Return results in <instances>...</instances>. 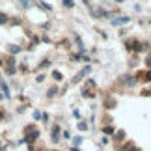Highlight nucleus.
<instances>
[{
    "label": "nucleus",
    "instance_id": "f257e3e1",
    "mask_svg": "<svg viewBox=\"0 0 151 151\" xmlns=\"http://www.w3.org/2000/svg\"><path fill=\"white\" fill-rule=\"evenodd\" d=\"M39 134H41V131L36 127V123H30V125H26L24 129H22V136L24 138H21V144H32L39 138Z\"/></svg>",
    "mask_w": 151,
    "mask_h": 151
},
{
    "label": "nucleus",
    "instance_id": "f03ea898",
    "mask_svg": "<svg viewBox=\"0 0 151 151\" xmlns=\"http://www.w3.org/2000/svg\"><path fill=\"white\" fill-rule=\"evenodd\" d=\"M114 13H116V11H110V9L104 8V6H95V8L91 6V8H90V15L93 17V19H108L110 21L114 17Z\"/></svg>",
    "mask_w": 151,
    "mask_h": 151
},
{
    "label": "nucleus",
    "instance_id": "7ed1b4c3",
    "mask_svg": "<svg viewBox=\"0 0 151 151\" xmlns=\"http://www.w3.org/2000/svg\"><path fill=\"white\" fill-rule=\"evenodd\" d=\"M118 84L123 88H134V86H138V78L134 73H123L118 77Z\"/></svg>",
    "mask_w": 151,
    "mask_h": 151
},
{
    "label": "nucleus",
    "instance_id": "20e7f679",
    "mask_svg": "<svg viewBox=\"0 0 151 151\" xmlns=\"http://www.w3.org/2000/svg\"><path fill=\"white\" fill-rule=\"evenodd\" d=\"M90 73H91V65H90V63H86V65H84V67L80 69V71H78L77 75H75L73 78H71V82H69V84H71V86H77L78 82H82V80H84L86 77H88Z\"/></svg>",
    "mask_w": 151,
    "mask_h": 151
},
{
    "label": "nucleus",
    "instance_id": "39448f33",
    "mask_svg": "<svg viewBox=\"0 0 151 151\" xmlns=\"http://www.w3.org/2000/svg\"><path fill=\"white\" fill-rule=\"evenodd\" d=\"M136 78L138 82H144V84H151V69H140V71H136Z\"/></svg>",
    "mask_w": 151,
    "mask_h": 151
},
{
    "label": "nucleus",
    "instance_id": "423d86ee",
    "mask_svg": "<svg viewBox=\"0 0 151 151\" xmlns=\"http://www.w3.org/2000/svg\"><path fill=\"white\" fill-rule=\"evenodd\" d=\"M131 22V17L129 15H118V17H112L110 19V24L112 26H125Z\"/></svg>",
    "mask_w": 151,
    "mask_h": 151
},
{
    "label": "nucleus",
    "instance_id": "0eeeda50",
    "mask_svg": "<svg viewBox=\"0 0 151 151\" xmlns=\"http://www.w3.org/2000/svg\"><path fill=\"white\" fill-rule=\"evenodd\" d=\"M110 140L114 142V146H119L121 142H125V140H127V132H125V129H116L114 136L110 138Z\"/></svg>",
    "mask_w": 151,
    "mask_h": 151
},
{
    "label": "nucleus",
    "instance_id": "6e6552de",
    "mask_svg": "<svg viewBox=\"0 0 151 151\" xmlns=\"http://www.w3.org/2000/svg\"><path fill=\"white\" fill-rule=\"evenodd\" d=\"M60 138H62V127L58 125V123H54V125H52V129H50V142L52 144H58V142H60Z\"/></svg>",
    "mask_w": 151,
    "mask_h": 151
},
{
    "label": "nucleus",
    "instance_id": "1a4fd4ad",
    "mask_svg": "<svg viewBox=\"0 0 151 151\" xmlns=\"http://www.w3.org/2000/svg\"><path fill=\"white\" fill-rule=\"evenodd\" d=\"M114 147H116V151H131V149H134L136 146H134L132 140H125V142H121L119 146H114Z\"/></svg>",
    "mask_w": 151,
    "mask_h": 151
},
{
    "label": "nucleus",
    "instance_id": "9d476101",
    "mask_svg": "<svg viewBox=\"0 0 151 151\" xmlns=\"http://www.w3.org/2000/svg\"><path fill=\"white\" fill-rule=\"evenodd\" d=\"M103 104H104V108H106V110H112V108L118 106V101H116L114 97H108V95H106V97H104V103H103Z\"/></svg>",
    "mask_w": 151,
    "mask_h": 151
},
{
    "label": "nucleus",
    "instance_id": "9b49d317",
    "mask_svg": "<svg viewBox=\"0 0 151 151\" xmlns=\"http://www.w3.org/2000/svg\"><path fill=\"white\" fill-rule=\"evenodd\" d=\"M101 132H103L104 136H110V138H112L114 132H116V127H114L112 123H110V125H103V127H101Z\"/></svg>",
    "mask_w": 151,
    "mask_h": 151
},
{
    "label": "nucleus",
    "instance_id": "f8f14e48",
    "mask_svg": "<svg viewBox=\"0 0 151 151\" xmlns=\"http://www.w3.org/2000/svg\"><path fill=\"white\" fill-rule=\"evenodd\" d=\"M6 50H8L11 56H17V54H19V52L22 50V47H19V45H13V43H11V45H8V47H6Z\"/></svg>",
    "mask_w": 151,
    "mask_h": 151
},
{
    "label": "nucleus",
    "instance_id": "ddd939ff",
    "mask_svg": "<svg viewBox=\"0 0 151 151\" xmlns=\"http://www.w3.org/2000/svg\"><path fill=\"white\" fill-rule=\"evenodd\" d=\"M58 93H60V90H58V86H50V88L47 90V93H45V95H47V99H54V97H56Z\"/></svg>",
    "mask_w": 151,
    "mask_h": 151
},
{
    "label": "nucleus",
    "instance_id": "4468645a",
    "mask_svg": "<svg viewBox=\"0 0 151 151\" xmlns=\"http://www.w3.org/2000/svg\"><path fill=\"white\" fill-rule=\"evenodd\" d=\"M0 88H2V93H4V97L6 99H9L11 97V90H9V86L4 82V80H0Z\"/></svg>",
    "mask_w": 151,
    "mask_h": 151
},
{
    "label": "nucleus",
    "instance_id": "2eb2a0df",
    "mask_svg": "<svg viewBox=\"0 0 151 151\" xmlns=\"http://www.w3.org/2000/svg\"><path fill=\"white\" fill-rule=\"evenodd\" d=\"M77 129L80 131V132H86L90 129V123L88 121H84V119H78V123H77Z\"/></svg>",
    "mask_w": 151,
    "mask_h": 151
},
{
    "label": "nucleus",
    "instance_id": "dca6fc26",
    "mask_svg": "<svg viewBox=\"0 0 151 151\" xmlns=\"http://www.w3.org/2000/svg\"><path fill=\"white\" fill-rule=\"evenodd\" d=\"M49 65H50V60H49V58H43V60H41V62H39L37 65H36V71H41V69L49 67Z\"/></svg>",
    "mask_w": 151,
    "mask_h": 151
},
{
    "label": "nucleus",
    "instance_id": "f3484780",
    "mask_svg": "<svg viewBox=\"0 0 151 151\" xmlns=\"http://www.w3.org/2000/svg\"><path fill=\"white\" fill-rule=\"evenodd\" d=\"M80 97H84V99H95V93H93V91H90V90H86V88H82Z\"/></svg>",
    "mask_w": 151,
    "mask_h": 151
},
{
    "label": "nucleus",
    "instance_id": "a211bd4d",
    "mask_svg": "<svg viewBox=\"0 0 151 151\" xmlns=\"http://www.w3.org/2000/svg\"><path fill=\"white\" fill-rule=\"evenodd\" d=\"M6 67H17V58L9 54L8 58H6Z\"/></svg>",
    "mask_w": 151,
    "mask_h": 151
},
{
    "label": "nucleus",
    "instance_id": "6ab92c4d",
    "mask_svg": "<svg viewBox=\"0 0 151 151\" xmlns=\"http://www.w3.org/2000/svg\"><path fill=\"white\" fill-rule=\"evenodd\" d=\"M127 65H129L131 69H134V67L138 65V54H132V58H131L129 62H127Z\"/></svg>",
    "mask_w": 151,
    "mask_h": 151
},
{
    "label": "nucleus",
    "instance_id": "aec40b11",
    "mask_svg": "<svg viewBox=\"0 0 151 151\" xmlns=\"http://www.w3.org/2000/svg\"><path fill=\"white\" fill-rule=\"evenodd\" d=\"M50 77H52V78H54V80H56V82H60V80H63V75H62L60 71H58V69H54V71H52V73H50Z\"/></svg>",
    "mask_w": 151,
    "mask_h": 151
},
{
    "label": "nucleus",
    "instance_id": "412c9836",
    "mask_svg": "<svg viewBox=\"0 0 151 151\" xmlns=\"http://www.w3.org/2000/svg\"><path fill=\"white\" fill-rule=\"evenodd\" d=\"M36 6H39V8L45 9V11H50V9H52L49 4H45V2H43V0H36Z\"/></svg>",
    "mask_w": 151,
    "mask_h": 151
},
{
    "label": "nucleus",
    "instance_id": "4be33fe9",
    "mask_svg": "<svg viewBox=\"0 0 151 151\" xmlns=\"http://www.w3.org/2000/svg\"><path fill=\"white\" fill-rule=\"evenodd\" d=\"M8 22H9V15H6V13H2V11H0V26L8 24Z\"/></svg>",
    "mask_w": 151,
    "mask_h": 151
},
{
    "label": "nucleus",
    "instance_id": "5701e85b",
    "mask_svg": "<svg viewBox=\"0 0 151 151\" xmlns=\"http://www.w3.org/2000/svg\"><path fill=\"white\" fill-rule=\"evenodd\" d=\"M62 6L67 9H73L75 8V0H62Z\"/></svg>",
    "mask_w": 151,
    "mask_h": 151
},
{
    "label": "nucleus",
    "instance_id": "b1692460",
    "mask_svg": "<svg viewBox=\"0 0 151 151\" xmlns=\"http://www.w3.org/2000/svg\"><path fill=\"white\" fill-rule=\"evenodd\" d=\"M84 88H86V90H90V88H95V80H93V78H88V80L84 82Z\"/></svg>",
    "mask_w": 151,
    "mask_h": 151
},
{
    "label": "nucleus",
    "instance_id": "393cba45",
    "mask_svg": "<svg viewBox=\"0 0 151 151\" xmlns=\"http://www.w3.org/2000/svg\"><path fill=\"white\" fill-rule=\"evenodd\" d=\"M82 142H84V138H82V136H75V138H73V146H80Z\"/></svg>",
    "mask_w": 151,
    "mask_h": 151
},
{
    "label": "nucleus",
    "instance_id": "a878e982",
    "mask_svg": "<svg viewBox=\"0 0 151 151\" xmlns=\"http://www.w3.org/2000/svg\"><path fill=\"white\" fill-rule=\"evenodd\" d=\"M140 95H142V97H151V88H144V90L140 91Z\"/></svg>",
    "mask_w": 151,
    "mask_h": 151
},
{
    "label": "nucleus",
    "instance_id": "bb28decb",
    "mask_svg": "<svg viewBox=\"0 0 151 151\" xmlns=\"http://www.w3.org/2000/svg\"><path fill=\"white\" fill-rule=\"evenodd\" d=\"M110 142H112V140H110V136H103L101 138V146H108Z\"/></svg>",
    "mask_w": 151,
    "mask_h": 151
},
{
    "label": "nucleus",
    "instance_id": "cd10ccee",
    "mask_svg": "<svg viewBox=\"0 0 151 151\" xmlns=\"http://www.w3.org/2000/svg\"><path fill=\"white\" fill-rule=\"evenodd\" d=\"M62 138H63V140H71V132H69V131H62Z\"/></svg>",
    "mask_w": 151,
    "mask_h": 151
},
{
    "label": "nucleus",
    "instance_id": "c85d7f7f",
    "mask_svg": "<svg viewBox=\"0 0 151 151\" xmlns=\"http://www.w3.org/2000/svg\"><path fill=\"white\" fill-rule=\"evenodd\" d=\"M17 2H19L22 8H30V0H17Z\"/></svg>",
    "mask_w": 151,
    "mask_h": 151
},
{
    "label": "nucleus",
    "instance_id": "c756f323",
    "mask_svg": "<svg viewBox=\"0 0 151 151\" xmlns=\"http://www.w3.org/2000/svg\"><path fill=\"white\" fill-rule=\"evenodd\" d=\"M41 118H43V114L39 112V110H34V119L37 121V119H41Z\"/></svg>",
    "mask_w": 151,
    "mask_h": 151
},
{
    "label": "nucleus",
    "instance_id": "7c9ffc66",
    "mask_svg": "<svg viewBox=\"0 0 151 151\" xmlns=\"http://www.w3.org/2000/svg\"><path fill=\"white\" fill-rule=\"evenodd\" d=\"M45 78H47V75H37V77H36V82H45Z\"/></svg>",
    "mask_w": 151,
    "mask_h": 151
},
{
    "label": "nucleus",
    "instance_id": "2f4dec72",
    "mask_svg": "<svg viewBox=\"0 0 151 151\" xmlns=\"http://www.w3.org/2000/svg\"><path fill=\"white\" fill-rule=\"evenodd\" d=\"M73 116H75L77 119H82V116H80V110H78V108H75V110H73Z\"/></svg>",
    "mask_w": 151,
    "mask_h": 151
},
{
    "label": "nucleus",
    "instance_id": "473e14b6",
    "mask_svg": "<svg viewBox=\"0 0 151 151\" xmlns=\"http://www.w3.org/2000/svg\"><path fill=\"white\" fill-rule=\"evenodd\" d=\"M41 121H43V123H49V114H47V112H43V118H41Z\"/></svg>",
    "mask_w": 151,
    "mask_h": 151
},
{
    "label": "nucleus",
    "instance_id": "72a5a7b5",
    "mask_svg": "<svg viewBox=\"0 0 151 151\" xmlns=\"http://www.w3.org/2000/svg\"><path fill=\"white\" fill-rule=\"evenodd\" d=\"M119 36H121V37L127 36V28H119Z\"/></svg>",
    "mask_w": 151,
    "mask_h": 151
},
{
    "label": "nucleus",
    "instance_id": "f704fd0d",
    "mask_svg": "<svg viewBox=\"0 0 151 151\" xmlns=\"http://www.w3.org/2000/svg\"><path fill=\"white\" fill-rule=\"evenodd\" d=\"M82 4H84V6H86V8H88V9L91 8V0H82Z\"/></svg>",
    "mask_w": 151,
    "mask_h": 151
},
{
    "label": "nucleus",
    "instance_id": "c9c22d12",
    "mask_svg": "<svg viewBox=\"0 0 151 151\" xmlns=\"http://www.w3.org/2000/svg\"><path fill=\"white\" fill-rule=\"evenodd\" d=\"M97 32L101 34V37H103V39H106V37H108V36H106V32H104V30H97Z\"/></svg>",
    "mask_w": 151,
    "mask_h": 151
},
{
    "label": "nucleus",
    "instance_id": "e433bc0d",
    "mask_svg": "<svg viewBox=\"0 0 151 151\" xmlns=\"http://www.w3.org/2000/svg\"><path fill=\"white\" fill-rule=\"evenodd\" d=\"M134 11H142V6L140 4H134Z\"/></svg>",
    "mask_w": 151,
    "mask_h": 151
},
{
    "label": "nucleus",
    "instance_id": "4c0bfd02",
    "mask_svg": "<svg viewBox=\"0 0 151 151\" xmlns=\"http://www.w3.org/2000/svg\"><path fill=\"white\" fill-rule=\"evenodd\" d=\"M69 151H82V149H80L78 146H73V147H71V149H69Z\"/></svg>",
    "mask_w": 151,
    "mask_h": 151
},
{
    "label": "nucleus",
    "instance_id": "58836bf2",
    "mask_svg": "<svg viewBox=\"0 0 151 151\" xmlns=\"http://www.w3.org/2000/svg\"><path fill=\"white\" fill-rule=\"evenodd\" d=\"M4 116H6V112H4V108H0V119H2Z\"/></svg>",
    "mask_w": 151,
    "mask_h": 151
},
{
    "label": "nucleus",
    "instance_id": "ea45409f",
    "mask_svg": "<svg viewBox=\"0 0 151 151\" xmlns=\"http://www.w3.org/2000/svg\"><path fill=\"white\" fill-rule=\"evenodd\" d=\"M114 2H116V4H123L125 0H114Z\"/></svg>",
    "mask_w": 151,
    "mask_h": 151
},
{
    "label": "nucleus",
    "instance_id": "a19ab883",
    "mask_svg": "<svg viewBox=\"0 0 151 151\" xmlns=\"http://www.w3.org/2000/svg\"><path fill=\"white\" fill-rule=\"evenodd\" d=\"M131 151H142V149L140 147H134V149H131Z\"/></svg>",
    "mask_w": 151,
    "mask_h": 151
},
{
    "label": "nucleus",
    "instance_id": "79ce46f5",
    "mask_svg": "<svg viewBox=\"0 0 151 151\" xmlns=\"http://www.w3.org/2000/svg\"><path fill=\"white\" fill-rule=\"evenodd\" d=\"M4 65V60H0V67H2Z\"/></svg>",
    "mask_w": 151,
    "mask_h": 151
},
{
    "label": "nucleus",
    "instance_id": "37998d69",
    "mask_svg": "<svg viewBox=\"0 0 151 151\" xmlns=\"http://www.w3.org/2000/svg\"><path fill=\"white\" fill-rule=\"evenodd\" d=\"M2 97H4V93H0V99H2Z\"/></svg>",
    "mask_w": 151,
    "mask_h": 151
},
{
    "label": "nucleus",
    "instance_id": "c03bdc74",
    "mask_svg": "<svg viewBox=\"0 0 151 151\" xmlns=\"http://www.w3.org/2000/svg\"><path fill=\"white\" fill-rule=\"evenodd\" d=\"M149 24H151V19H149Z\"/></svg>",
    "mask_w": 151,
    "mask_h": 151
},
{
    "label": "nucleus",
    "instance_id": "a18cd8bd",
    "mask_svg": "<svg viewBox=\"0 0 151 151\" xmlns=\"http://www.w3.org/2000/svg\"><path fill=\"white\" fill-rule=\"evenodd\" d=\"M0 77H2V75H0ZM0 80H2V78H0Z\"/></svg>",
    "mask_w": 151,
    "mask_h": 151
},
{
    "label": "nucleus",
    "instance_id": "49530a36",
    "mask_svg": "<svg viewBox=\"0 0 151 151\" xmlns=\"http://www.w3.org/2000/svg\"><path fill=\"white\" fill-rule=\"evenodd\" d=\"M99 151H103V149H99Z\"/></svg>",
    "mask_w": 151,
    "mask_h": 151
}]
</instances>
